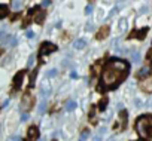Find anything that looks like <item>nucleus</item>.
I'll return each instance as SVG.
<instances>
[{"mask_svg":"<svg viewBox=\"0 0 152 141\" xmlns=\"http://www.w3.org/2000/svg\"><path fill=\"white\" fill-rule=\"evenodd\" d=\"M136 129L142 138H149L151 131H152V117L151 116H143L137 120Z\"/></svg>","mask_w":152,"mask_h":141,"instance_id":"1","label":"nucleus"},{"mask_svg":"<svg viewBox=\"0 0 152 141\" xmlns=\"http://www.w3.org/2000/svg\"><path fill=\"white\" fill-rule=\"evenodd\" d=\"M124 76H125V74H122V73H119V72H115V70L106 67L104 73H103V83H104V86H109V88H110V86H115V85H118V83L122 80Z\"/></svg>","mask_w":152,"mask_h":141,"instance_id":"2","label":"nucleus"},{"mask_svg":"<svg viewBox=\"0 0 152 141\" xmlns=\"http://www.w3.org/2000/svg\"><path fill=\"white\" fill-rule=\"evenodd\" d=\"M107 68H112V70H115V72H119V73H122V74H125V73L128 72V65H127V62L122 61V59H110V61L107 62Z\"/></svg>","mask_w":152,"mask_h":141,"instance_id":"3","label":"nucleus"},{"mask_svg":"<svg viewBox=\"0 0 152 141\" xmlns=\"http://www.w3.org/2000/svg\"><path fill=\"white\" fill-rule=\"evenodd\" d=\"M33 106V97H31V94H24L23 95V98H21V104H20V108L26 113L30 107Z\"/></svg>","mask_w":152,"mask_h":141,"instance_id":"4","label":"nucleus"},{"mask_svg":"<svg viewBox=\"0 0 152 141\" xmlns=\"http://www.w3.org/2000/svg\"><path fill=\"white\" fill-rule=\"evenodd\" d=\"M57 49V46L54 45V43H43L42 45V48H40V51H39V55H42V56H45V55H48V54H51V52H54Z\"/></svg>","mask_w":152,"mask_h":141,"instance_id":"5","label":"nucleus"},{"mask_svg":"<svg viewBox=\"0 0 152 141\" xmlns=\"http://www.w3.org/2000/svg\"><path fill=\"white\" fill-rule=\"evenodd\" d=\"M140 89L143 91V92H152V77H148V79H145V80H142L140 82Z\"/></svg>","mask_w":152,"mask_h":141,"instance_id":"6","label":"nucleus"},{"mask_svg":"<svg viewBox=\"0 0 152 141\" xmlns=\"http://www.w3.org/2000/svg\"><path fill=\"white\" fill-rule=\"evenodd\" d=\"M27 138H28V141H36L39 138V129L36 126H31L27 132Z\"/></svg>","mask_w":152,"mask_h":141,"instance_id":"7","label":"nucleus"},{"mask_svg":"<svg viewBox=\"0 0 152 141\" xmlns=\"http://www.w3.org/2000/svg\"><path fill=\"white\" fill-rule=\"evenodd\" d=\"M24 76H26V74H24V72H20V73L15 76V79H14V88H15V89H18V88L23 85Z\"/></svg>","mask_w":152,"mask_h":141,"instance_id":"8","label":"nucleus"},{"mask_svg":"<svg viewBox=\"0 0 152 141\" xmlns=\"http://www.w3.org/2000/svg\"><path fill=\"white\" fill-rule=\"evenodd\" d=\"M127 25H128L127 20H125V18H121V20L118 21V31H119V33L127 31Z\"/></svg>","mask_w":152,"mask_h":141,"instance_id":"9","label":"nucleus"},{"mask_svg":"<svg viewBox=\"0 0 152 141\" xmlns=\"http://www.w3.org/2000/svg\"><path fill=\"white\" fill-rule=\"evenodd\" d=\"M152 70V67L151 65H145V67H142L140 70H139V73H137V77H145L149 72Z\"/></svg>","mask_w":152,"mask_h":141,"instance_id":"10","label":"nucleus"},{"mask_svg":"<svg viewBox=\"0 0 152 141\" xmlns=\"http://www.w3.org/2000/svg\"><path fill=\"white\" fill-rule=\"evenodd\" d=\"M37 24H42L43 22V20H45V12L43 11H37L36 14H34V18H33Z\"/></svg>","mask_w":152,"mask_h":141,"instance_id":"11","label":"nucleus"},{"mask_svg":"<svg viewBox=\"0 0 152 141\" xmlns=\"http://www.w3.org/2000/svg\"><path fill=\"white\" fill-rule=\"evenodd\" d=\"M107 36H109V27L104 25V27L100 28V33L97 34V39H104V37H107Z\"/></svg>","mask_w":152,"mask_h":141,"instance_id":"12","label":"nucleus"},{"mask_svg":"<svg viewBox=\"0 0 152 141\" xmlns=\"http://www.w3.org/2000/svg\"><path fill=\"white\" fill-rule=\"evenodd\" d=\"M73 48L75 49H84L85 48V40L84 39H76L75 43H73Z\"/></svg>","mask_w":152,"mask_h":141,"instance_id":"13","label":"nucleus"},{"mask_svg":"<svg viewBox=\"0 0 152 141\" xmlns=\"http://www.w3.org/2000/svg\"><path fill=\"white\" fill-rule=\"evenodd\" d=\"M23 2H20V0H14L12 2V11H15V12H18V11H21L23 9Z\"/></svg>","mask_w":152,"mask_h":141,"instance_id":"14","label":"nucleus"},{"mask_svg":"<svg viewBox=\"0 0 152 141\" xmlns=\"http://www.w3.org/2000/svg\"><path fill=\"white\" fill-rule=\"evenodd\" d=\"M146 31H148V28H143V30H140V33H131L130 37H139V39H143V37L146 36Z\"/></svg>","mask_w":152,"mask_h":141,"instance_id":"15","label":"nucleus"},{"mask_svg":"<svg viewBox=\"0 0 152 141\" xmlns=\"http://www.w3.org/2000/svg\"><path fill=\"white\" fill-rule=\"evenodd\" d=\"M119 122H121V128L119 129H122L125 126V122H127V113L125 111H121L119 113Z\"/></svg>","mask_w":152,"mask_h":141,"instance_id":"16","label":"nucleus"},{"mask_svg":"<svg viewBox=\"0 0 152 141\" xmlns=\"http://www.w3.org/2000/svg\"><path fill=\"white\" fill-rule=\"evenodd\" d=\"M131 61L136 62V64H139V62H140V54H139V52H133V54H131Z\"/></svg>","mask_w":152,"mask_h":141,"instance_id":"17","label":"nucleus"},{"mask_svg":"<svg viewBox=\"0 0 152 141\" xmlns=\"http://www.w3.org/2000/svg\"><path fill=\"white\" fill-rule=\"evenodd\" d=\"M34 62H36V55H30V56H28V61H27V67L31 68V67L34 65Z\"/></svg>","mask_w":152,"mask_h":141,"instance_id":"18","label":"nucleus"},{"mask_svg":"<svg viewBox=\"0 0 152 141\" xmlns=\"http://www.w3.org/2000/svg\"><path fill=\"white\" fill-rule=\"evenodd\" d=\"M75 108H76V103H75V101H69V103L66 104V110H67V111H73Z\"/></svg>","mask_w":152,"mask_h":141,"instance_id":"19","label":"nucleus"},{"mask_svg":"<svg viewBox=\"0 0 152 141\" xmlns=\"http://www.w3.org/2000/svg\"><path fill=\"white\" fill-rule=\"evenodd\" d=\"M8 15V8L3 6V5H0V18H5Z\"/></svg>","mask_w":152,"mask_h":141,"instance_id":"20","label":"nucleus"},{"mask_svg":"<svg viewBox=\"0 0 152 141\" xmlns=\"http://www.w3.org/2000/svg\"><path fill=\"white\" fill-rule=\"evenodd\" d=\"M45 110H46V101H42L40 106H39V108H37V111H39V114H43Z\"/></svg>","mask_w":152,"mask_h":141,"instance_id":"21","label":"nucleus"},{"mask_svg":"<svg viewBox=\"0 0 152 141\" xmlns=\"http://www.w3.org/2000/svg\"><path fill=\"white\" fill-rule=\"evenodd\" d=\"M6 39H8V34H6V31L0 28V40H6Z\"/></svg>","mask_w":152,"mask_h":141,"instance_id":"22","label":"nucleus"},{"mask_svg":"<svg viewBox=\"0 0 152 141\" xmlns=\"http://www.w3.org/2000/svg\"><path fill=\"white\" fill-rule=\"evenodd\" d=\"M17 43H18V40H17V37H9V45L14 48V46H17Z\"/></svg>","mask_w":152,"mask_h":141,"instance_id":"23","label":"nucleus"},{"mask_svg":"<svg viewBox=\"0 0 152 141\" xmlns=\"http://www.w3.org/2000/svg\"><path fill=\"white\" fill-rule=\"evenodd\" d=\"M106 106H107V100H106V98H103V100L100 101V108H102V110H104V108H106Z\"/></svg>","mask_w":152,"mask_h":141,"instance_id":"24","label":"nucleus"},{"mask_svg":"<svg viewBox=\"0 0 152 141\" xmlns=\"http://www.w3.org/2000/svg\"><path fill=\"white\" fill-rule=\"evenodd\" d=\"M46 76H48V77H54V76H57V70H49V72L46 73Z\"/></svg>","mask_w":152,"mask_h":141,"instance_id":"25","label":"nucleus"},{"mask_svg":"<svg viewBox=\"0 0 152 141\" xmlns=\"http://www.w3.org/2000/svg\"><path fill=\"white\" fill-rule=\"evenodd\" d=\"M93 8H94V6H93V3H90V5L87 6V9H85V14H87V15H90V14L93 12Z\"/></svg>","mask_w":152,"mask_h":141,"instance_id":"26","label":"nucleus"},{"mask_svg":"<svg viewBox=\"0 0 152 141\" xmlns=\"http://www.w3.org/2000/svg\"><path fill=\"white\" fill-rule=\"evenodd\" d=\"M87 137H88V131H84V132L81 134V138H79V141H85V140H87Z\"/></svg>","mask_w":152,"mask_h":141,"instance_id":"27","label":"nucleus"},{"mask_svg":"<svg viewBox=\"0 0 152 141\" xmlns=\"http://www.w3.org/2000/svg\"><path fill=\"white\" fill-rule=\"evenodd\" d=\"M26 36H27V39H33V37H34V33H33L31 30H28V31L26 33Z\"/></svg>","mask_w":152,"mask_h":141,"instance_id":"28","label":"nucleus"},{"mask_svg":"<svg viewBox=\"0 0 152 141\" xmlns=\"http://www.w3.org/2000/svg\"><path fill=\"white\" fill-rule=\"evenodd\" d=\"M49 94H51V91H49V89H46V91H45V89H43V91H42V92H40V95H42V97H48V95H49Z\"/></svg>","mask_w":152,"mask_h":141,"instance_id":"29","label":"nucleus"},{"mask_svg":"<svg viewBox=\"0 0 152 141\" xmlns=\"http://www.w3.org/2000/svg\"><path fill=\"white\" fill-rule=\"evenodd\" d=\"M21 120H23V122L28 120V114H27V113H23V116H21Z\"/></svg>","mask_w":152,"mask_h":141,"instance_id":"30","label":"nucleus"},{"mask_svg":"<svg viewBox=\"0 0 152 141\" xmlns=\"http://www.w3.org/2000/svg\"><path fill=\"white\" fill-rule=\"evenodd\" d=\"M51 5V2H49V0H45V2H42V6L45 8V6H49Z\"/></svg>","mask_w":152,"mask_h":141,"instance_id":"31","label":"nucleus"},{"mask_svg":"<svg viewBox=\"0 0 152 141\" xmlns=\"http://www.w3.org/2000/svg\"><path fill=\"white\" fill-rule=\"evenodd\" d=\"M9 103H11L9 100H5V101H3V104H2V107H8V106H9Z\"/></svg>","mask_w":152,"mask_h":141,"instance_id":"32","label":"nucleus"},{"mask_svg":"<svg viewBox=\"0 0 152 141\" xmlns=\"http://www.w3.org/2000/svg\"><path fill=\"white\" fill-rule=\"evenodd\" d=\"M70 77H72V79H76V72H75V70H72V73H70Z\"/></svg>","mask_w":152,"mask_h":141,"instance_id":"33","label":"nucleus"},{"mask_svg":"<svg viewBox=\"0 0 152 141\" xmlns=\"http://www.w3.org/2000/svg\"><path fill=\"white\" fill-rule=\"evenodd\" d=\"M146 12H148V8H146V6H143V8L140 9V14H146Z\"/></svg>","mask_w":152,"mask_h":141,"instance_id":"34","label":"nucleus"},{"mask_svg":"<svg viewBox=\"0 0 152 141\" xmlns=\"http://www.w3.org/2000/svg\"><path fill=\"white\" fill-rule=\"evenodd\" d=\"M8 141H20V138H18V137H12V138L8 140Z\"/></svg>","mask_w":152,"mask_h":141,"instance_id":"35","label":"nucleus"},{"mask_svg":"<svg viewBox=\"0 0 152 141\" xmlns=\"http://www.w3.org/2000/svg\"><path fill=\"white\" fill-rule=\"evenodd\" d=\"M136 106L140 107V106H142V101H140V100H136Z\"/></svg>","mask_w":152,"mask_h":141,"instance_id":"36","label":"nucleus"}]
</instances>
